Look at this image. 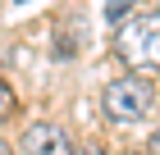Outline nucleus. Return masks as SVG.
Wrapping results in <instances>:
<instances>
[{
	"label": "nucleus",
	"instance_id": "0eeeda50",
	"mask_svg": "<svg viewBox=\"0 0 160 155\" xmlns=\"http://www.w3.org/2000/svg\"><path fill=\"white\" fill-rule=\"evenodd\" d=\"M147 155H160V128L151 132V146H147Z\"/></svg>",
	"mask_w": 160,
	"mask_h": 155
},
{
	"label": "nucleus",
	"instance_id": "f257e3e1",
	"mask_svg": "<svg viewBox=\"0 0 160 155\" xmlns=\"http://www.w3.org/2000/svg\"><path fill=\"white\" fill-rule=\"evenodd\" d=\"M114 55L128 64V73L147 78L160 73V14H137L114 32Z\"/></svg>",
	"mask_w": 160,
	"mask_h": 155
},
{
	"label": "nucleus",
	"instance_id": "1a4fd4ad",
	"mask_svg": "<svg viewBox=\"0 0 160 155\" xmlns=\"http://www.w3.org/2000/svg\"><path fill=\"white\" fill-rule=\"evenodd\" d=\"M128 155H137V151H128Z\"/></svg>",
	"mask_w": 160,
	"mask_h": 155
},
{
	"label": "nucleus",
	"instance_id": "423d86ee",
	"mask_svg": "<svg viewBox=\"0 0 160 155\" xmlns=\"http://www.w3.org/2000/svg\"><path fill=\"white\" fill-rule=\"evenodd\" d=\"M73 155H105L101 146H73Z\"/></svg>",
	"mask_w": 160,
	"mask_h": 155
},
{
	"label": "nucleus",
	"instance_id": "39448f33",
	"mask_svg": "<svg viewBox=\"0 0 160 155\" xmlns=\"http://www.w3.org/2000/svg\"><path fill=\"white\" fill-rule=\"evenodd\" d=\"M14 105H18V100H14V91H9V82L0 78V123H5V119H9V114H14Z\"/></svg>",
	"mask_w": 160,
	"mask_h": 155
},
{
	"label": "nucleus",
	"instance_id": "f03ea898",
	"mask_svg": "<svg viewBox=\"0 0 160 155\" xmlns=\"http://www.w3.org/2000/svg\"><path fill=\"white\" fill-rule=\"evenodd\" d=\"M151 105H156V87H151V78H137V73H123V78L105 82V91H101V109H105L114 123L147 119Z\"/></svg>",
	"mask_w": 160,
	"mask_h": 155
},
{
	"label": "nucleus",
	"instance_id": "7ed1b4c3",
	"mask_svg": "<svg viewBox=\"0 0 160 155\" xmlns=\"http://www.w3.org/2000/svg\"><path fill=\"white\" fill-rule=\"evenodd\" d=\"M23 155H73V142L60 123H32L23 132Z\"/></svg>",
	"mask_w": 160,
	"mask_h": 155
},
{
	"label": "nucleus",
	"instance_id": "20e7f679",
	"mask_svg": "<svg viewBox=\"0 0 160 155\" xmlns=\"http://www.w3.org/2000/svg\"><path fill=\"white\" fill-rule=\"evenodd\" d=\"M128 9H133V0H105V18H110L114 27L128 23Z\"/></svg>",
	"mask_w": 160,
	"mask_h": 155
},
{
	"label": "nucleus",
	"instance_id": "6e6552de",
	"mask_svg": "<svg viewBox=\"0 0 160 155\" xmlns=\"http://www.w3.org/2000/svg\"><path fill=\"white\" fill-rule=\"evenodd\" d=\"M0 155H14V151H9V142H5V137H0Z\"/></svg>",
	"mask_w": 160,
	"mask_h": 155
}]
</instances>
